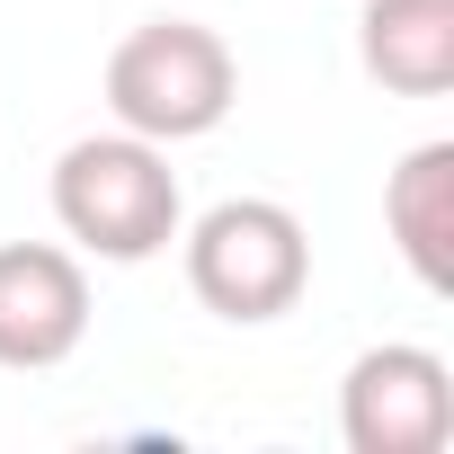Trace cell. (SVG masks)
Masks as SVG:
<instances>
[{
    "label": "cell",
    "mask_w": 454,
    "mask_h": 454,
    "mask_svg": "<svg viewBox=\"0 0 454 454\" xmlns=\"http://www.w3.org/2000/svg\"><path fill=\"white\" fill-rule=\"evenodd\" d=\"M54 223L63 241L107 259V268H143L178 241L187 223V196H178V169H169V143H143V134H81L63 160H54Z\"/></svg>",
    "instance_id": "obj_1"
},
{
    "label": "cell",
    "mask_w": 454,
    "mask_h": 454,
    "mask_svg": "<svg viewBox=\"0 0 454 454\" xmlns=\"http://www.w3.org/2000/svg\"><path fill=\"white\" fill-rule=\"evenodd\" d=\"M178 241H187V286L214 321H241V330L286 321L312 286V232L277 196H223L196 223H178Z\"/></svg>",
    "instance_id": "obj_2"
},
{
    "label": "cell",
    "mask_w": 454,
    "mask_h": 454,
    "mask_svg": "<svg viewBox=\"0 0 454 454\" xmlns=\"http://www.w3.org/2000/svg\"><path fill=\"white\" fill-rule=\"evenodd\" d=\"M232 98H241V63L196 19H143L107 54V116L143 143H196L232 116Z\"/></svg>",
    "instance_id": "obj_3"
},
{
    "label": "cell",
    "mask_w": 454,
    "mask_h": 454,
    "mask_svg": "<svg viewBox=\"0 0 454 454\" xmlns=\"http://www.w3.org/2000/svg\"><path fill=\"white\" fill-rule=\"evenodd\" d=\"M348 454H445L454 436V365L419 339H383L339 383Z\"/></svg>",
    "instance_id": "obj_4"
},
{
    "label": "cell",
    "mask_w": 454,
    "mask_h": 454,
    "mask_svg": "<svg viewBox=\"0 0 454 454\" xmlns=\"http://www.w3.org/2000/svg\"><path fill=\"white\" fill-rule=\"evenodd\" d=\"M90 339V268L63 241H0V365L45 374Z\"/></svg>",
    "instance_id": "obj_5"
},
{
    "label": "cell",
    "mask_w": 454,
    "mask_h": 454,
    "mask_svg": "<svg viewBox=\"0 0 454 454\" xmlns=\"http://www.w3.org/2000/svg\"><path fill=\"white\" fill-rule=\"evenodd\" d=\"M383 232L427 294H454V143H410L383 178Z\"/></svg>",
    "instance_id": "obj_6"
},
{
    "label": "cell",
    "mask_w": 454,
    "mask_h": 454,
    "mask_svg": "<svg viewBox=\"0 0 454 454\" xmlns=\"http://www.w3.org/2000/svg\"><path fill=\"white\" fill-rule=\"evenodd\" d=\"M356 63L392 98H445L454 90V0H365Z\"/></svg>",
    "instance_id": "obj_7"
}]
</instances>
